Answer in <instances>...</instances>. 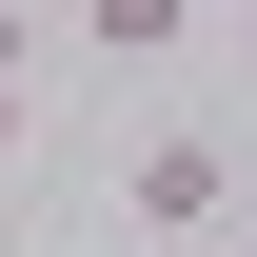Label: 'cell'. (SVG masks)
<instances>
[{
    "instance_id": "1",
    "label": "cell",
    "mask_w": 257,
    "mask_h": 257,
    "mask_svg": "<svg viewBox=\"0 0 257 257\" xmlns=\"http://www.w3.org/2000/svg\"><path fill=\"white\" fill-rule=\"evenodd\" d=\"M119 218H139V237H218V218H237V139H218V119H159V139L119 159Z\"/></svg>"
},
{
    "instance_id": "2",
    "label": "cell",
    "mask_w": 257,
    "mask_h": 257,
    "mask_svg": "<svg viewBox=\"0 0 257 257\" xmlns=\"http://www.w3.org/2000/svg\"><path fill=\"white\" fill-rule=\"evenodd\" d=\"M218 0H79V60H178Z\"/></svg>"
},
{
    "instance_id": "3",
    "label": "cell",
    "mask_w": 257,
    "mask_h": 257,
    "mask_svg": "<svg viewBox=\"0 0 257 257\" xmlns=\"http://www.w3.org/2000/svg\"><path fill=\"white\" fill-rule=\"evenodd\" d=\"M40 40H60V20H20V0H0V79H40Z\"/></svg>"
},
{
    "instance_id": "4",
    "label": "cell",
    "mask_w": 257,
    "mask_h": 257,
    "mask_svg": "<svg viewBox=\"0 0 257 257\" xmlns=\"http://www.w3.org/2000/svg\"><path fill=\"white\" fill-rule=\"evenodd\" d=\"M20 99H40V79H0V159H20Z\"/></svg>"
},
{
    "instance_id": "5",
    "label": "cell",
    "mask_w": 257,
    "mask_h": 257,
    "mask_svg": "<svg viewBox=\"0 0 257 257\" xmlns=\"http://www.w3.org/2000/svg\"><path fill=\"white\" fill-rule=\"evenodd\" d=\"M237 218H257V178H237Z\"/></svg>"
}]
</instances>
